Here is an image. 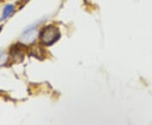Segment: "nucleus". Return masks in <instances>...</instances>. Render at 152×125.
I'll return each instance as SVG.
<instances>
[{
    "label": "nucleus",
    "instance_id": "obj_1",
    "mask_svg": "<svg viewBox=\"0 0 152 125\" xmlns=\"http://www.w3.org/2000/svg\"><path fill=\"white\" fill-rule=\"evenodd\" d=\"M60 33L58 28L53 26H49L44 28L43 31L41 33V39L44 44L51 45L59 38Z\"/></svg>",
    "mask_w": 152,
    "mask_h": 125
},
{
    "label": "nucleus",
    "instance_id": "obj_2",
    "mask_svg": "<svg viewBox=\"0 0 152 125\" xmlns=\"http://www.w3.org/2000/svg\"><path fill=\"white\" fill-rule=\"evenodd\" d=\"M37 31L36 29H30L26 31L21 36V40L26 43H31L37 38Z\"/></svg>",
    "mask_w": 152,
    "mask_h": 125
},
{
    "label": "nucleus",
    "instance_id": "obj_3",
    "mask_svg": "<svg viewBox=\"0 0 152 125\" xmlns=\"http://www.w3.org/2000/svg\"><path fill=\"white\" fill-rule=\"evenodd\" d=\"M14 11H15V8H14V6L11 5V4L7 5L5 8H4V12H3V18H4V19H6V18L10 17L11 15L14 13Z\"/></svg>",
    "mask_w": 152,
    "mask_h": 125
},
{
    "label": "nucleus",
    "instance_id": "obj_4",
    "mask_svg": "<svg viewBox=\"0 0 152 125\" xmlns=\"http://www.w3.org/2000/svg\"><path fill=\"white\" fill-rule=\"evenodd\" d=\"M6 61V56L4 53H0V66L4 64Z\"/></svg>",
    "mask_w": 152,
    "mask_h": 125
}]
</instances>
